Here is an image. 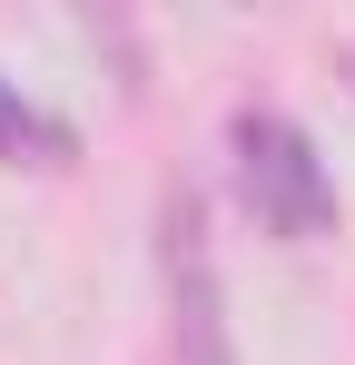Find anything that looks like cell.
Returning a JSON list of instances; mask_svg holds the SVG:
<instances>
[{
	"label": "cell",
	"mask_w": 355,
	"mask_h": 365,
	"mask_svg": "<svg viewBox=\"0 0 355 365\" xmlns=\"http://www.w3.org/2000/svg\"><path fill=\"white\" fill-rule=\"evenodd\" d=\"M227 148H237L247 207H257L277 237H326V227H336V178H326L316 138H306L287 109H237V119H227Z\"/></svg>",
	"instance_id": "6da1fadb"
},
{
	"label": "cell",
	"mask_w": 355,
	"mask_h": 365,
	"mask_svg": "<svg viewBox=\"0 0 355 365\" xmlns=\"http://www.w3.org/2000/svg\"><path fill=\"white\" fill-rule=\"evenodd\" d=\"M158 267H168L178 365H237V346H227V297H217V257H207V207H197V187H168V207H158Z\"/></svg>",
	"instance_id": "7a4b0ae2"
},
{
	"label": "cell",
	"mask_w": 355,
	"mask_h": 365,
	"mask_svg": "<svg viewBox=\"0 0 355 365\" xmlns=\"http://www.w3.org/2000/svg\"><path fill=\"white\" fill-rule=\"evenodd\" d=\"M0 158H20V168H69V158H79V128L50 119V109H30V99L0 79Z\"/></svg>",
	"instance_id": "3957f363"
}]
</instances>
